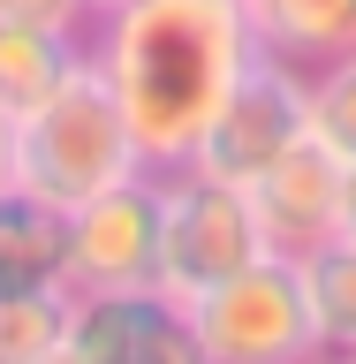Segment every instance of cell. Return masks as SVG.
<instances>
[{
    "mask_svg": "<svg viewBox=\"0 0 356 364\" xmlns=\"http://www.w3.org/2000/svg\"><path fill=\"white\" fill-rule=\"evenodd\" d=\"M250 53L258 38L243 23V0H122L91 23V61L107 68L144 167L159 175L198 152L212 107L250 68Z\"/></svg>",
    "mask_w": 356,
    "mask_h": 364,
    "instance_id": "1",
    "label": "cell"
},
{
    "mask_svg": "<svg viewBox=\"0 0 356 364\" xmlns=\"http://www.w3.org/2000/svg\"><path fill=\"white\" fill-rule=\"evenodd\" d=\"M334 235H349V243H356V167L341 175V220H334Z\"/></svg>",
    "mask_w": 356,
    "mask_h": 364,
    "instance_id": "17",
    "label": "cell"
},
{
    "mask_svg": "<svg viewBox=\"0 0 356 364\" xmlns=\"http://www.w3.org/2000/svg\"><path fill=\"white\" fill-rule=\"evenodd\" d=\"M311 364H356V357H334V349H326V357H311Z\"/></svg>",
    "mask_w": 356,
    "mask_h": 364,
    "instance_id": "18",
    "label": "cell"
},
{
    "mask_svg": "<svg viewBox=\"0 0 356 364\" xmlns=\"http://www.w3.org/2000/svg\"><path fill=\"white\" fill-rule=\"evenodd\" d=\"M190 318H198V341L212 364H311V357H326L303 266L288 250H266L243 273H227L220 289H205L190 304Z\"/></svg>",
    "mask_w": 356,
    "mask_h": 364,
    "instance_id": "4",
    "label": "cell"
},
{
    "mask_svg": "<svg viewBox=\"0 0 356 364\" xmlns=\"http://www.w3.org/2000/svg\"><path fill=\"white\" fill-rule=\"evenodd\" d=\"M303 84H311V136L341 167H356V46L334 53V61L303 68Z\"/></svg>",
    "mask_w": 356,
    "mask_h": 364,
    "instance_id": "14",
    "label": "cell"
},
{
    "mask_svg": "<svg viewBox=\"0 0 356 364\" xmlns=\"http://www.w3.org/2000/svg\"><path fill=\"white\" fill-rule=\"evenodd\" d=\"M303 289H311V318H318V349L356 357V243L349 235H326L303 258Z\"/></svg>",
    "mask_w": 356,
    "mask_h": 364,
    "instance_id": "13",
    "label": "cell"
},
{
    "mask_svg": "<svg viewBox=\"0 0 356 364\" xmlns=\"http://www.w3.org/2000/svg\"><path fill=\"white\" fill-rule=\"evenodd\" d=\"M0 23H38V31H76V38H91L99 8H91V0H0Z\"/></svg>",
    "mask_w": 356,
    "mask_h": 364,
    "instance_id": "15",
    "label": "cell"
},
{
    "mask_svg": "<svg viewBox=\"0 0 356 364\" xmlns=\"http://www.w3.org/2000/svg\"><path fill=\"white\" fill-rule=\"evenodd\" d=\"M129 175H144V144L114 99L107 68L84 53L61 76V91H45L31 114H16V182L68 213V205L99 198Z\"/></svg>",
    "mask_w": 356,
    "mask_h": 364,
    "instance_id": "2",
    "label": "cell"
},
{
    "mask_svg": "<svg viewBox=\"0 0 356 364\" xmlns=\"http://www.w3.org/2000/svg\"><path fill=\"white\" fill-rule=\"evenodd\" d=\"M61 258H68V228H61V205L31 198V190H0V289H45L61 281Z\"/></svg>",
    "mask_w": 356,
    "mask_h": 364,
    "instance_id": "10",
    "label": "cell"
},
{
    "mask_svg": "<svg viewBox=\"0 0 356 364\" xmlns=\"http://www.w3.org/2000/svg\"><path fill=\"white\" fill-rule=\"evenodd\" d=\"M91 53L76 31H38V23H0V107L31 114L45 91H61V76Z\"/></svg>",
    "mask_w": 356,
    "mask_h": 364,
    "instance_id": "11",
    "label": "cell"
},
{
    "mask_svg": "<svg viewBox=\"0 0 356 364\" xmlns=\"http://www.w3.org/2000/svg\"><path fill=\"white\" fill-rule=\"evenodd\" d=\"M91 8H99V16H107V8H122V0H91Z\"/></svg>",
    "mask_w": 356,
    "mask_h": 364,
    "instance_id": "19",
    "label": "cell"
},
{
    "mask_svg": "<svg viewBox=\"0 0 356 364\" xmlns=\"http://www.w3.org/2000/svg\"><path fill=\"white\" fill-rule=\"evenodd\" d=\"M68 318L76 289L45 281V289H0V364H45L68 349Z\"/></svg>",
    "mask_w": 356,
    "mask_h": 364,
    "instance_id": "12",
    "label": "cell"
},
{
    "mask_svg": "<svg viewBox=\"0 0 356 364\" xmlns=\"http://www.w3.org/2000/svg\"><path fill=\"white\" fill-rule=\"evenodd\" d=\"M68 357H76V364H212L205 341H198L190 304H175V296H159V289L76 296Z\"/></svg>",
    "mask_w": 356,
    "mask_h": 364,
    "instance_id": "7",
    "label": "cell"
},
{
    "mask_svg": "<svg viewBox=\"0 0 356 364\" xmlns=\"http://www.w3.org/2000/svg\"><path fill=\"white\" fill-rule=\"evenodd\" d=\"M0 190H16V114L0 107Z\"/></svg>",
    "mask_w": 356,
    "mask_h": 364,
    "instance_id": "16",
    "label": "cell"
},
{
    "mask_svg": "<svg viewBox=\"0 0 356 364\" xmlns=\"http://www.w3.org/2000/svg\"><path fill=\"white\" fill-rule=\"evenodd\" d=\"M243 23L258 53L296 68H318L356 46V0H243Z\"/></svg>",
    "mask_w": 356,
    "mask_h": 364,
    "instance_id": "9",
    "label": "cell"
},
{
    "mask_svg": "<svg viewBox=\"0 0 356 364\" xmlns=\"http://www.w3.org/2000/svg\"><path fill=\"white\" fill-rule=\"evenodd\" d=\"M45 364H76V357H68V349H61V357H45Z\"/></svg>",
    "mask_w": 356,
    "mask_h": 364,
    "instance_id": "20",
    "label": "cell"
},
{
    "mask_svg": "<svg viewBox=\"0 0 356 364\" xmlns=\"http://www.w3.org/2000/svg\"><path fill=\"white\" fill-rule=\"evenodd\" d=\"M266 228L243 182L198 175V167H167L159 175V296L198 304L205 289H220L227 273H243L250 258H266Z\"/></svg>",
    "mask_w": 356,
    "mask_h": 364,
    "instance_id": "3",
    "label": "cell"
},
{
    "mask_svg": "<svg viewBox=\"0 0 356 364\" xmlns=\"http://www.w3.org/2000/svg\"><path fill=\"white\" fill-rule=\"evenodd\" d=\"M341 175H349V167H341L318 136H296L288 152L250 182V205H258L266 243L288 250V258H303L311 243H326L334 220H341Z\"/></svg>",
    "mask_w": 356,
    "mask_h": 364,
    "instance_id": "8",
    "label": "cell"
},
{
    "mask_svg": "<svg viewBox=\"0 0 356 364\" xmlns=\"http://www.w3.org/2000/svg\"><path fill=\"white\" fill-rule=\"evenodd\" d=\"M61 228H68L61 281L76 296L159 289V167L114 182V190H99V198H84V205H68Z\"/></svg>",
    "mask_w": 356,
    "mask_h": 364,
    "instance_id": "6",
    "label": "cell"
},
{
    "mask_svg": "<svg viewBox=\"0 0 356 364\" xmlns=\"http://www.w3.org/2000/svg\"><path fill=\"white\" fill-rule=\"evenodd\" d=\"M296 136H311V84H303V68L273 61V53H250V68L227 84V99L212 107L198 152L182 159V167L220 175V182H243V190H250Z\"/></svg>",
    "mask_w": 356,
    "mask_h": 364,
    "instance_id": "5",
    "label": "cell"
}]
</instances>
